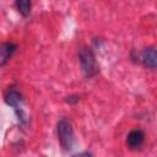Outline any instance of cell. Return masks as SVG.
Returning a JSON list of instances; mask_svg holds the SVG:
<instances>
[{
  "label": "cell",
  "instance_id": "cell-4",
  "mask_svg": "<svg viewBox=\"0 0 157 157\" xmlns=\"http://www.w3.org/2000/svg\"><path fill=\"white\" fill-rule=\"evenodd\" d=\"M145 142V132L141 129L131 130L126 136V145L130 150L140 148Z\"/></svg>",
  "mask_w": 157,
  "mask_h": 157
},
{
  "label": "cell",
  "instance_id": "cell-1",
  "mask_svg": "<svg viewBox=\"0 0 157 157\" xmlns=\"http://www.w3.org/2000/svg\"><path fill=\"white\" fill-rule=\"evenodd\" d=\"M78 61L81 65V70L86 77H93L98 74V64L91 48L81 47L78 49Z\"/></svg>",
  "mask_w": 157,
  "mask_h": 157
},
{
  "label": "cell",
  "instance_id": "cell-2",
  "mask_svg": "<svg viewBox=\"0 0 157 157\" xmlns=\"http://www.w3.org/2000/svg\"><path fill=\"white\" fill-rule=\"evenodd\" d=\"M56 134L58 141L64 151H70L75 142V134L70 120L66 118H61L56 124Z\"/></svg>",
  "mask_w": 157,
  "mask_h": 157
},
{
  "label": "cell",
  "instance_id": "cell-7",
  "mask_svg": "<svg viewBox=\"0 0 157 157\" xmlns=\"http://www.w3.org/2000/svg\"><path fill=\"white\" fill-rule=\"evenodd\" d=\"M15 6H16V9L18 10V12H20L22 16H25V17H27V16L31 13L32 2L28 1V0H18V1L15 2Z\"/></svg>",
  "mask_w": 157,
  "mask_h": 157
},
{
  "label": "cell",
  "instance_id": "cell-3",
  "mask_svg": "<svg viewBox=\"0 0 157 157\" xmlns=\"http://www.w3.org/2000/svg\"><path fill=\"white\" fill-rule=\"evenodd\" d=\"M5 103L7 105H10L11 108H13L18 120L21 123H26V114H25V110L22 108V103H23V98H22V94L20 91H17L16 88H9L7 92L5 93Z\"/></svg>",
  "mask_w": 157,
  "mask_h": 157
},
{
  "label": "cell",
  "instance_id": "cell-9",
  "mask_svg": "<svg viewBox=\"0 0 157 157\" xmlns=\"http://www.w3.org/2000/svg\"><path fill=\"white\" fill-rule=\"evenodd\" d=\"M72 157H93V155L88 151H83V152H80V153H75Z\"/></svg>",
  "mask_w": 157,
  "mask_h": 157
},
{
  "label": "cell",
  "instance_id": "cell-5",
  "mask_svg": "<svg viewBox=\"0 0 157 157\" xmlns=\"http://www.w3.org/2000/svg\"><path fill=\"white\" fill-rule=\"evenodd\" d=\"M141 63L145 67L150 70H155L157 65V53L153 47L145 48L141 53Z\"/></svg>",
  "mask_w": 157,
  "mask_h": 157
},
{
  "label": "cell",
  "instance_id": "cell-8",
  "mask_svg": "<svg viewBox=\"0 0 157 157\" xmlns=\"http://www.w3.org/2000/svg\"><path fill=\"white\" fill-rule=\"evenodd\" d=\"M78 99H80V97L78 96H69V97H66V103H69V104H75V103H77L78 102Z\"/></svg>",
  "mask_w": 157,
  "mask_h": 157
},
{
  "label": "cell",
  "instance_id": "cell-6",
  "mask_svg": "<svg viewBox=\"0 0 157 157\" xmlns=\"http://www.w3.org/2000/svg\"><path fill=\"white\" fill-rule=\"evenodd\" d=\"M17 49V45L12 42H5L0 44V66L7 64Z\"/></svg>",
  "mask_w": 157,
  "mask_h": 157
}]
</instances>
